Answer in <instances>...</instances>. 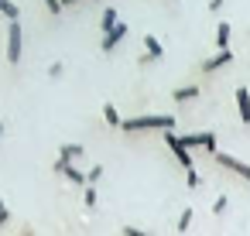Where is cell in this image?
<instances>
[{"mask_svg":"<svg viewBox=\"0 0 250 236\" xmlns=\"http://www.w3.org/2000/svg\"><path fill=\"white\" fill-rule=\"evenodd\" d=\"M175 127V117L171 113H141V117H127L120 120V130L124 134H141V130H171Z\"/></svg>","mask_w":250,"mask_h":236,"instance_id":"1","label":"cell"},{"mask_svg":"<svg viewBox=\"0 0 250 236\" xmlns=\"http://www.w3.org/2000/svg\"><path fill=\"white\" fill-rule=\"evenodd\" d=\"M24 55V28H21V18L7 24V62L18 65Z\"/></svg>","mask_w":250,"mask_h":236,"instance_id":"2","label":"cell"},{"mask_svg":"<svg viewBox=\"0 0 250 236\" xmlns=\"http://www.w3.org/2000/svg\"><path fill=\"white\" fill-rule=\"evenodd\" d=\"M165 144H168V151L178 157V164H182L185 171H192V168H195V164H192V151L185 147V140H182L175 130H165Z\"/></svg>","mask_w":250,"mask_h":236,"instance_id":"3","label":"cell"},{"mask_svg":"<svg viewBox=\"0 0 250 236\" xmlns=\"http://www.w3.org/2000/svg\"><path fill=\"white\" fill-rule=\"evenodd\" d=\"M212 157H216V164H219V168H226L229 175H236V178L250 181V164H243L240 157H233V154H226V151H212Z\"/></svg>","mask_w":250,"mask_h":236,"instance_id":"4","label":"cell"},{"mask_svg":"<svg viewBox=\"0 0 250 236\" xmlns=\"http://www.w3.org/2000/svg\"><path fill=\"white\" fill-rule=\"evenodd\" d=\"M52 171H55V175H62V178H69V181H72V185H79V188L86 185V171H79V168H76L72 161H65V157H55Z\"/></svg>","mask_w":250,"mask_h":236,"instance_id":"5","label":"cell"},{"mask_svg":"<svg viewBox=\"0 0 250 236\" xmlns=\"http://www.w3.org/2000/svg\"><path fill=\"white\" fill-rule=\"evenodd\" d=\"M127 31H130V28H127L124 21H117L110 31H103V41H100V48H103V52H113V48H117V45L127 38Z\"/></svg>","mask_w":250,"mask_h":236,"instance_id":"6","label":"cell"},{"mask_svg":"<svg viewBox=\"0 0 250 236\" xmlns=\"http://www.w3.org/2000/svg\"><path fill=\"white\" fill-rule=\"evenodd\" d=\"M182 140H185L188 151H192V147H202V151H209V154L216 151V134H212V130H199V134H188V137H182Z\"/></svg>","mask_w":250,"mask_h":236,"instance_id":"7","label":"cell"},{"mask_svg":"<svg viewBox=\"0 0 250 236\" xmlns=\"http://www.w3.org/2000/svg\"><path fill=\"white\" fill-rule=\"evenodd\" d=\"M229 62H233V52H229V48H219L212 59H206V62H202V72H219V69H223V65H229Z\"/></svg>","mask_w":250,"mask_h":236,"instance_id":"8","label":"cell"},{"mask_svg":"<svg viewBox=\"0 0 250 236\" xmlns=\"http://www.w3.org/2000/svg\"><path fill=\"white\" fill-rule=\"evenodd\" d=\"M233 96H236V113H240V120L250 127V89H236Z\"/></svg>","mask_w":250,"mask_h":236,"instance_id":"9","label":"cell"},{"mask_svg":"<svg viewBox=\"0 0 250 236\" xmlns=\"http://www.w3.org/2000/svg\"><path fill=\"white\" fill-rule=\"evenodd\" d=\"M144 55H147L151 62H158V59L165 55V48H161V41H158L154 35H144Z\"/></svg>","mask_w":250,"mask_h":236,"instance_id":"10","label":"cell"},{"mask_svg":"<svg viewBox=\"0 0 250 236\" xmlns=\"http://www.w3.org/2000/svg\"><path fill=\"white\" fill-rule=\"evenodd\" d=\"M199 93H202V86H178L171 96H175V103H192Z\"/></svg>","mask_w":250,"mask_h":236,"instance_id":"11","label":"cell"},{"mask_svg":"<svg viewBox=\"0 0 250 236\" xmlns=\"http://www.w3.org/2000/svg\"><path fill=\"white\" fill-rule=\"evenodd\" d=\"M59 157H65V161H79V157H83V144H62V147H59Z\"/></svg>","mask_w":250,"mask_h":236,"instance_id":"12","label":"cell"},{"mask_svg":"<svg viewBox=\"0 0 250 236\" xmlns=\"http://www.w3.org/2000/svg\"><path fill=\"white\" fill-rule=\"evenodd\" d=\"M0 14H4L7 21H18V18H21V7L11 4V0H0Z\"/></svg>","mask_w":250,"mask_h":236,"instance_id":"13","label":"cell"},{"mask_svg":"<svg viewBox=\"0 0 250 236\" xmlns=\"http://www.w3.org/2000/svg\"><path fill=\"white\" fill-rule=\"evenodd\" d=\"M113 24H117V11H113V7H106V11L100 14V31H110Z\"/></svg>","mask_w":250,"mask_h":236,"instance_id":"14","label":"cell"},{"mask_svg":"<svg viewBox=\"0 0 250 236\" xmlns=\"http://www.w3.org/2000/svg\"><path fill=\"white\" fill-rule=\"evenodd\" d=\"M103 120H106L110 127H120V113H117L113 103H103Z\"/></svg>","mask_w":250,"mask_h":236,"instance_id":"15","label":"cell"},{"mask_svg":"<svg viewBox=\"0 0 250 236\" xmlns=\"http://www.w3.org/2000/svg\"><path fill=\"white\" fill-rule=\"evenodd\" d=\"M83 202H86V209H96V202H100L96 185H83Z\"/></svg>","mask_w":250,"mask_h":236,"instance_id":"16","label":"cell"},{"mask_svg":"<svg viewBox=\"0 0 250 236\" xmlns=\"http://www.w3.org/2000/svg\"><path fill=\"white\" fill-rule=\"evenodd\" d=\"M216 45H219V48H229V24H226V21L216 28Z\"/></svg>","mask_w":250,"mask_h":236,"instance_id":"17","label":"cell"},{"mask_svg":"<svg viewBox=\"0 0 250 236\" xmlns=\"http://www.w3.org/2000/svg\"><path fill=\"white\" fill-rule=\"evenodd\" d=\"M192 216H195L192 209H182V216H178V222H175V229H178V233H185V229L192 226Z\"/></svg>","mask_w":250,"mask_h":236,"instance_id":"18","label":"cell"},{"mask_svg":"<svg viewBox=\"0 0 250 236\" xmlns=\"http://www.w3.org/2000/svg\"><path fill=\"white\" fill-rule=\"evenodd\" d=\"M100 178H103V164H93V168L86 171V185H96Z\"/></svg>","mask_w":250,"mask_h":236,"instance_id":"19","label":"cell"},{"mask_svg":"<svg viewBox=\"0 0 250 236\" xmlns=\"http://www.w3.org/2000/svg\"><path fill=\"white\" fill-rule=\"evenodd\" d=\"M45 7H48V14H52V18H59V14L65 11V7H62V0H45Z\"/></svg>","mask_w":250,"mask_h":236,"instance_id":"20","label":"cell"},{"mask_svg":"<svg viewBox=\"0 0 250 236\" xmlns=\"http://www.w3.org/2000/svg\"><path fill=\"white\" fill-rule=\"evenodd\" d=\"M226 205H229V198H226V195H219V198L212 202V212H216V216H223V212H226Z\"/></svg>","mask_w":250,"mask_h":236,"instance_id":"21","label":"cell"},{"mask_svg":"<svg viewBox=\"0 0 250 236\" xmlns=\"http://www.w3.org/2000/svg\"><path fill=\"white\" fill-rule=\"evenodd\" d=\"M120 233H124V236H151V233H144V229H137V226H130V222L120 226Z\"/></svg>","mask_w":250,"mask_h":236,"instance_id":"22","label":"cell"},{"mask_svg":"<svg viewBox=\"0 0 250 236\" xmlns=\"http://www.w3.org/2000/svg\"><path fill=\"white\" fill-rule=\"evenodd\" d=\"M185 185H188V188H199V171H195V168L185 171Z\"/></svg>","mask_w":250,"mask_h":236,"instance_id":"23","label":"cell"},{"mask_svg":"<svg viewBox=\"0 0 250 236\" xmlns=\"http://www.w3.org/2000/svg\"><path fill=\"white\" fill-rule=\"evenodd\" d=\"M62 72H65V65H62V62H52V65H48V76H52V79H59Z\"/></svg>","mask_w":250,"mask_h":236,"instance_id":"24","label":"cell"},{"mask_svg":"<svg viewBox=\"0 0 250 236\" xmlns=\"http://www.w3.org/2000/svg\"><path fill=\"white\" fill-rule=\"evenodd\" d=\"M11 222V212H7V205H0V229H4Z\"/></svg>","mask_w":250,"mask_h":236,"instance_id":"25","label":"cell"},{"mask_svg":"<svg viewBox=\"0 0 250 236\" xmlns=\"http://www.w3.org/2000/svg\"><path fill=\"white\" fill-rule=\"evenodd\" d=\"M223 4L226 0H209V11H223Z\"/></svg>","mask_w":250,"mask_h":236,"instance_id":"26","label":"cell"},{"mask_svg":"<svg viewBox=\"0 0 250 236\" xmlns=\"http://www.w3.org/2000/svg\"><path fill=\"white\" fill-rule=\"evenodd\" d=\"M76 4H83V0H62V7H76Z\"/></svg>","mask_w":250,"mask_h":236,"instance_id":"27","label":"cell"},{"mask_svg":"<svg viewBox=\"0 0 250 236\" xmlns=\"http://www.w3.org/2000/svg\"><path fill=\"white\" fill-rule=\"evenodd\" d=\"M0 144H4V120H0Z\"/></svg>","mask_w":250,"mask_h":236,"instance_id":"28","label":"cell"},{"mask_svg":"<svg viewBox=\"0 0 250 236\" xmlns=\"http://www.w3.org/2000/svg\"><path fill=\"white\" fill-rule=\"evenodd\" d=\"M0 205H4V198H0Z\"/></svg>","mask_w":250,"mask_h":236,"instance_id":"29","label":"cell"}]
</instances>
